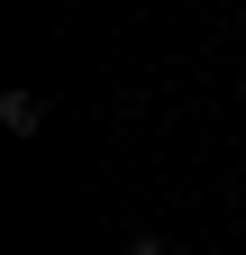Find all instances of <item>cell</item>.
Instances as JSON below:
<instances>
[{"instance_id":"6da1fadb","label":"cell","mask_w":246,"mask_h":255,"mask_svg":"<svg viewBox=\"0 0 246 255\" xmlns=\"http://www.w3.org/2000/svg\"><path fill=\"white\" fill-rule=\"evenodd\" d=\"M0 128H9V137H37V128H46V101H37V91H0Z\"/></svg>"},{"instance_id":"7a4b0ae2","label":"cell","mask_w":246,"mask_h":255,"mask_svg":"<svg viewBox=\"0 0 246 255\" xmlns=\"http://www.w3.org/2000/svg\"><path fill=\"white\" fill-rule=\"evenodd\" d=\"M119 255H164V237H155V228H128V246H119Z\"/></svg>"}]
</instances>
